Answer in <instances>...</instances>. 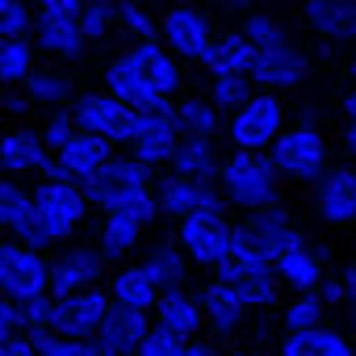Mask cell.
I'll list each match as a JSON object with an SVG mask.
<instances>
[{
    "instance_id": "obj_25",
    "label": "cell",
    "mask_w": 356,
    "mask_h": 356,
    "mask_svg": "<svg viewBox=\"0 0 356 356\" xmlns=\"http://www.w3.org/2000/svg\"><path fill=\"white\" fill-rule=\"evenodd\" d=\"M252 63H256L252 38L243 30H218L197 67H206L210 76H252Z\"/></svg>"
},
{
    "instance_id": "obj_60",
    "label": "cell",
    "mask_w": 356,
    "mask_h": 356,
    "mask_svg": "<svg viewBox=\"0 0 356 356\" xmlns=\"http://www.w3.org/2000/svg\"><path fill=\"white\" fill-rule=\"evenodd\" d=\"M222 356H248V352H222Z\"/></svg>"
},
{
    "instance_id": "obj_57",
    "label": "cell",
    "mask_w": 356,
    "mask_h": 356,
    "mask_svg": "<svg viewBox=\"0 0 356 356\" xmlns=\"http://www.w3.org/2000/svg\"><path fill=\"white\" fill-rule=\"evenodd\" d=\"M343 147H348V155L356 159V126H352V122L343 126Z\"/></svg>"
},
{
    "instance_id": "obj_45",
    "label": "cell",
    "mask_w": 356,
    "mask_h": 356,
    "mask_svg": "<svg viewBox=\"0 0 356 356\" xmlns=\"http://www.w3.org/2000/svg\"><path fill=\"white\" fill-rule=\"evenodd\" d=\"M38 130H42L47 147H51V151H59V147H63L80 126H76V118H72V105H59V109H47V122H42Z\"/></svg>"
},
{
    "instance_id": "obj_62",
    "label": "cell",
    "mask_w": 356,
    "mask_h": 356,
    "mask_svg": "<svg viewBox=\"0 0 356 356\" xmlns=\"http://www.w3.org/2000/svg\"><path fill=\"white\" fill-rule=\"evenodd\" d=\"M0 293H5V285H0Z\"/></svg>"
},
{
    "instance_id": "obj_59",
    "label": "cell",
    "mask_w": 356,
    "mask_h": 356,
    "mask_svg": "<svg viewBox=\"0 0 356 356\" xmlns=\"http://www.w3.org/2000/svg\"><path fill=\"white\" fill-rule=\"evenodd\" d=\"M168 5H197V0H168Z\"/></svg>"
},
{
    "instance_id": "obj_61",
    "label": "cell",
    "mask_w": 356,
    "mask_h": 356,
    "mask_svg": "<svg viewBox=\"0 0 356 356\" xmlns=\"http://www.w3.org/2000/svg\"><path fill=\"white\" fill-rule=\"evenodd\" d=\"M214 5H231V0H214Z\"/></svg>"
},
{
    "instance_id": "obj_19",
    "label": "cell",
    "mask_w": 356,
    "mask_h": 356,
    "mask_svg": "<svg viewBox=\"0 0 356 356\" xmlns=\"http://www.w3.org/2000/svg\"><path fill=\"white\" fill-rule=\"evenodd\" d=\"M101 277H105V256H101V248H67V252H59L55 260H51V281H47V289L55 293V298H63V293H76V289H88V285H101Z\"/></svg>"
},
{
    "instance_id": "obj_54",
    "label": "cell",
    "mask_w": 356,
    "mask_h": 356,
    "mask_svg": "<svg viewBox=\"0 0 356 356\" xmlns=\"http://www.w3.org/2000/svg\"><path fill=\"white\" fill-rule=\"evenodd\" d=\"M343 118H348V122L356 126V80H352V88L343 92Z\"/></svg>"
},
{
    "instance_id": "obj_31",
    "label": "cell",
    "mask_w": 356,
    "mask_h": 356,
    "mask_svg": "<svg viewBox=\"0 0 356 356\" xmlns=\"http://www.w3.org/2000/svg\"><path fill=\"white\" fill-rule=\"evenodd\" d=\"M356 348L348 343L343 331L335 327H306V331H289L281 339V356H352Z\"/></svg>"
},
{
    "instance_id": "obj_37",
    "label": "cell",
    "mask_w": 356,
    "mask_h": 356,
    "mask_svg": "<svg viewBox=\"0 0 356 356\" xmlns=\"http://www.w3.org/2000/svg\"><path fill=\"white\" fill-rule=\"evenodd\" d=\"M113 17H118V34H126L130 42L159 34V17L143 5V0H113Z\"/></svg>"
},
{
    "instance_id": "obj_1",
    "label": "cell",
    "mask_w": 356,
    "mask_h": 356,
    "mask_svg": "<svg viewBox=\"0 0 356 356\" xmlns=\"http://www.w3.org/2000/svg\"><path fill=\"white\" fill-rule=\"evenodd\" d=\"M88 210H92V202L76 181H67V176H42V181L30 189V214L17 222L13 235L22 243H30V248L47 252V248L72 239L84 227Z\"/></svg>"
},
{
    "instance_id": "obj_30",
    "label": "cell",
    "mask_w": 356,
    "mask_h": 356,
    "mask_svg": "<svg viewBox=\"0 0 356 356\" xmlns=\"http://www.w3.org/2000/svg\"><path fill=\"white\" fill-rule=\"evenodd\" d=\"M273 268H277V281H281V285H289L293 293H306V289H318V281L327 277V264H323V252H314L310 243H302V248H293V252H285L281 260H273Z\"/></svg>"
},
{
    "instance_id": "obj_14",
    "label": "cell",
    "mask_w": 356,
    "mask_h": 356,
    "mask_svg": "<svg viewBox=\"0 0 356 356\" xmlns=\"http://www.w3.org/2000/svg\"><path fill=\"white\" fill-rule=\"evenodd\" d=\"M314 210L327 227H352L356 222V163H331L314 181Z\"/></svg>"
},
{
    "instance_id": "obj_56",
    "label": "cell",
    "mask_w": 356,
    "mask_h": 356,
    "mask_svg": "<svg viewBox=\"0 0 356 356\" xmlns=\"http://www.w3.org/2000/svg\"><path fill=\"white\" fill-rule=\"evenodd\" d=\"M227 9L243 17V13H252V9H260V0H231V5H227Z\"/></svg>"
},
{
    "instance_id": "obj_4",
    "label": "cell",
    "mask_w": 356,
    "mask_h": 356,
    "mask_svg": "<svg viewBox=\"0 0 356 356\" xmlns=\"http://www.w3.org/2000/svg\"><path fill=\"white\" fill-rule=\"evenodd\" d=\"M285 130V101L281 92L256 88L239 109L227 113V138L235 151H268Z\"/></svg>"
},
{
    "instance_id": "obj_28",
    "label": "cell",
    "mask_w": 356,
    "mask_h": 356,
    "mask_svg": "<svg viewBox=\"0 0 356 356\" xmlns=\"http://www.w3.org/2000/svg\"><path fill=\"white\" fill-rule=\"evenodd\" d=\"M168 168L181 172V176H197V181H218V172H222L218 143L210 134H181V143H176Z\"/></svg>"
},
{
    "instance_id": "obj_10",
    "label": "cell",
    "mask_w": 356,
    "mask_h": 356,
    "mask_svg": "<svg viewBox=\"0 0 356 356\" xmlns=\"http://www.w3.org/2000/svg\"><path fill=\"white\" fill-rule=\"evenodd\" d=\"M310 80V55L289 38L285 47H273V51H256V63H252V84L256 88H268V92H293Z\"/></svg>"
},
{
    "instance_id": "obj_53",
    "label": "cell",
    "mask_w": 356,
    "mask_h": 356,
    "mask_svg": "<svg viewBox=\"0 0 356 356\" xmlns=\"http://www.w3.org/2000/svg\"><path fill=\"white\" fill-rule=\"evenodd\" d=\"M181 356H214V348H210L206 339H185V348H181Z\"/></svg>"
},
{
    "instance_id": "obj_40",
    "label": "cell",
    "mask_w": 356,
    "mask_h": 356,
    "mask_svg": "<svg viewBox=\"0 0 356 356\" xmlns=\"http://www.w3.org/2000/svg\"><path fill=\"white\" fill-rule=\"evenodd\" d=\"M327 314V302L318 289H306L298 293L293 302H285V331H306V327H318Z\"/></svg>"
},
{
    "instance_id": "obj_20",
    "label": "cell",
    "mask_w": 356,
    "mask_h": 356,
    "mask_svg": "<svg viewBox=\"0 0 356 356\" xmlns=\"http://www.w3.org/2000/svg\"><path fill=\"white\" fill-rule=\"evenodd\" d=\"M155 327L172 331V335H181V339H197L202 327H206V306H202V293H189L185 285H176V289H163L155 310H151Z\"/></svg>"
},
{
    "instance_id": "obj_64",
    "label": "cell",
    "mask_w": 356,
    "mask_h": 356,
    "mask_svg": "<svg viewBox=\"0 0 356 356\" xmlns=\"http://www.w3.org/2000/svg\"><path fill=\"white\" fill-rule=\"evenodd\" d=\"M352 356H356V352H352Z\"/></svg>"
},
{
    "instance_id": "obj_58",
    "label": "cell",
    "mask_w": 356,
    "mask_h": 356,
    "mask_svg": "<svg viewBox=\"0 0 356 356\" xmlns=\"http://www.w3.org/2000/svg\"><path fill=\"white\" fill-rule=\"evenodd\" d=\"M348 76H352V80H356V55H352V59H348Z\"/></svg>"
},
{
    "instance_id": "obj_5",
    "label": "cell",
    "mask_w": 356,
    "mask_h": 356,
    "mask_svg": "<svg viewBox=\"0 0 356 356\" xmlns=\"http://www.w3.org/2000/svg\"><path fill=\"white\" fill-rule=\"evenodd\" d=\"M72 118L80 130L109 138L113 147H130L134 130H138V109L126 105L122 97H113L109 88H92V92H76L72 101Z\"/></svg>"
},
{
    "instance_id": "obj_41",
    "label": "cell",
    "mask_w": 356,
    "mask_h": 356,
    "mask_svg": "<svg viewBox=\"0 0 356 356\" xmlns=\"http://www.w3.org/2000/svg\"><path fill=\"white\" fill-rule=\"evenodd\" d=\"M38 9L34 0H0V38H26L34 34Z\"/></svg>"
},
{
    "instance_id": "obj_32",
    "label": "cell",
    "mask_w": 356,
    "mask_h": 356,
    "mask_svg": "<svg viewBox=\"0 0 356 356\" xmlns=\"http://www.w3.org/2000/svg\"><path fill=\"white\" fill-rule=\"evenodd\" d=\"M159 285H155V277L143 268V264H122V268H113V277H109V298L113 302H126V306H138V310H155V302H159Z\"/></svg>"
},
{
    "instance_id": "obj_51",
    "label": "cell",
    "mask_w": 356,
    "mask_h": 356,
    "mask_svg": "<svg viewBox=\"0 0 356 356\" xmlns=\"http://www.w3.org/2000/svg\"><path fill=\"white\" fill-rule=\"evenodd\" d=\"M318 293H323L327 306H343V281L339 277H323L318 281Z\"/></svg>"
},
{
    "instance_id": "obj_23",
    "label": "cell",
    "mask_w": 356,
    "mask_h": 356,
    "mask_svg": "<svg viewBox=\"0 0 356 356\" xmlns=\"http://www.w3.org/2000/svg\"><path fill=\"white\" fill-rule=\"evenodd\" d=\"M155 327L151 310H138V306H126V302H113L109 298V310L101 318V331L97 339H105L118 356H134V348L143 343V335Z\"/></svg>"
},
{
    "instance_id": "obj_35",
    "label": "cell",
    "mask_w": 356,
    "mask_h": 356,
    "mask_svg": "<svg viewBox=\"0 0 356 356\" xmlns=\"http://www.w3.org/2000/svg\"><path fill=\"white\" fill-rule=\"evenodd\" d=\"M189 256H185V248L181 243H155L151 252H147V260H143V268L155 277V285L159 289H176V285H185L189 281Z\"/></svg>"
},
{
    "instance_id": "obj_43",
    "label": "cell",
    "mask_w": 356,
    "mask_h": 356,
    "mask_svg": "<svg viewBox=\"0 0 356 356\" xmlns=\"http://www.w3.org/2000/svg\"><path fill=\"white\" fill-rule=\"evenodd\" d=\"M252 92H256L252 76H210V97H214V105H218L222 113L239 109Z\"/></svg>"
},
{
    "instance_id": "obj_46",
    "label": "cell",
    "mask_w": 356,
    "mask_h": 356,
    "mask_svg": "<svg viewBox=\"0 0 356 356\" xmlns=\"http://www.w3.org/2000/svg\"><path fill=\"white\" fill-rule=\"evenodd\" d=\"M88 339H92V335H88ZM88 339L59 335V331H38V335H34L38 356H88Z\"/></svg>"
},
{
    "instance_id": "obj_55",
    "label": "cell",
    "mask_w": 356,
    "mask_h": 356,
    "mask_svg": "<svg viewBox=\"0 0 356 356\" xmlns=\"http://www.w3.org/2000/svg\"><path fill=\"white\" fill-rule=\"evenodd\" d=\"M88 356H118V352H113L105 339H97V335H92V339H88Z\"/></svg>"
},
{
    "instance_id": "obj_11",
    "label": "cell",
    "mask_w": 356,
    "mask_h": 356,
    "mask_svg": "<svg viewBox=\"0 0 356 356\" xmlns=\"http://www.w3.org/2000/svg\"><path fill=\"white\" fill-rule=\"evenodd\" d=\"M113 155H118V147H113L109 138L88 134V130H76V134L55 151V168H51L47 176H67V181L84 185V181H92V176H97Z\"/></svg>"
},
{
    "instance_id": "obj_9",
    "label": "cell",
    "mask_w": 356,
    "mask_h": 356,
    "mask_svg": "<svg viewBox=\"0 0 356 356\" xmlns=\"http://www.w3.org/2000/svg\"><path fill=\"white\" fill-rule=\"evenodd\" d=\"M155 197H159V214H168L176 222L185 214H197V210H227L218 181H197V176H181L172 168L155 181Z\"/></svg>"
},
{
    "instance_id": "obj_33",
    "label": "cell",
    "mask_w": 356,
    "mask_h": 356,
    "mask_svg": "<svg viewBox=\"0 0 356 356\" xmlns=\"http://www.w3.org/2000/svg\"><path fill=\"white\" fill-rule=\"evenodd\" d=\"M172 118H176V126H181V134H218V126H222V109L214 105V97L206 92H181L172 101Z\"/></svg>"
},
{
    "instance_id": "obj_26",
    "label": "cell",
    "mask_w": 356,
    "mask_h": 356,
    "mask_svg": "<svg viewBox=\"0 0 356 356\" xmlns=\"http://www.w3.org/2000/svg\"><path fill=\"white\" fill-rule=\"evenodd\" d=\"M202 306H206V327H214L218 335H227V331H235L243 318H248V298L239 293V285L235 281H227V277H210L206 285H202Z\"/></svg>"
},
{
    "instance_id": "obj_8",
    "label": "cell",
    "mask_w": 356,
    "mask_h": 356,
    "mask_svg": "<svg viewBox=\"0 0 356 356\" xmlns=\"http://www.w3.org/2000/svg\"><path fill=\"white\" fill-rule=\"evenodd\" d=\"M159 38L176 59L202 63V55L214 42V22L202 5H168V13L159 17Z\"/></svg>"
},
{
    "instance_id": "obj_7",
    "label": "cell",
    "mask_w": 356,
    "mask_h": 356,
    "mask_svg": "<svg viewBox=\"0 0 356 356\" xmlns=\"http://www.w3.org/2000/svg\"><path fill=\"white\" fill-rule=\"evenodd\" d=\"M47 281H51V260L38 248H30L22 239L0 243V285H5V298L30 302L38 293H51Z\"/></svg>"
},
{
    "instance_id": "obj_52",
    "label": "cell",
    "mask_w": 356,
    "mask_h": 356,
    "mask_svg": "<svg viewBox=\"0 0 356 356\" xmlns=\"http://www.w3.org/2000/svg\"><path fill=\"white\" fill-rule=\"evenodd\" d=\"M339 281H343V306H348V310H356V268H343V273H339Z\"/></svg>"
},
{
    "instance_id": "obj_24",
    "label": "cell",
    "mask_w": 356,
    "mask_h": 356,
    "mask_svg": "<svg viewBox=\"0 0 356 356\" xmlns=\"http://www.w3.org/2000/svg\"><path fill=\"white\" fill-rule=\"evenodd\" d=\"M268 273H277L273 268V256L264 252V243L252 235V227L243 222V227H235V239H231V252H227V260L214 268V277H227V281H252V277H268Z\"/></svg>"
},
{
    "instance_id": "obj_3",
    "label": "cell",
    "mask_w": 356,
    "mask_h": 356,
    "mask_svg": "<svg viewBox=\"0 0 356 356\" xmlns=\"http://www.w3.org/2000/svg\"><path fill=\"white\" fill-rule=\"evenodd\" d=\"M277 172L285 181H298V185H314L318 176L331 168V143L318 126L310 122H298V126H285L277 134V143L268 147Z\"/></svg>"
},
{
    "instance_id": "obj_2",
    "label": "cell",
    "mask_w": 356,
    "mask_h": 356,
    "mask_svg": "<svg viewBox=\"0 0 356 356\" xmlns=\"http://www.w3.org/2000/svg\"><path fill=\"white\" fill-rule=\"evenodd\" d=\"M218 189H222L227 206L256 214V210H268L281 202V172L268 151H231L218 172Z\"/></svg>"
},
{
    "instance_id": "obj_36",
    "label": "cell",
    "mask_w": 356,
    "mask_h": 356,
    "mask_svg": "<svg viewBox=\"0 0 356 356\" xmlns=\"http://www.w3.org/2000/svg\"><path fill=\"white\" fill-rule=\"evenodd\" d=\"M38 67V47L34 34L26 38H0V84H26V76Z\"/></svg>"
},
{
    "instance_id": "obj_48",
    "label": "cell",
    "mask_w": 356,
    "mask_h": 356,
    "mask_svg": "<svg viewBox=\"0 0 356 356\" xmlns=\"http://www.w3.org/2000/svg\"><path fill=\"white\" fill-rule=\"evenodd\" d=\"M0 356H38V343L30 331H13L0 339Z\"/></svg>"
},
{
    "instance_id": "obj_44",
    "label": "cell",
    "mask_w": 356,
    "mask_h": 356,
    "mask_svg": "<svg viewBox=\"0 0 356 356\" xmlns=\"http://www.w3.org/2000/svg\"><path fill=\"white\" fill-rule=\"evenodd\" d=\"M17 327L30 335L55 331V293H38L30 302H17Z\"/></svg>"
},
{
    "instance_id": "obj_22",
    "label": "cell",
    "mask_w": 356,
    "mask_h": 356,
    "mask_svg": "<svg viewBox=\"0 0 356 356\" xmlns=\"http://www.w3.org/2000/svg\"><path fill=\"white\" fill-rule=\"evenodd\" d=\"M302 17L310 34H318L331 47L356 42V0H302Z\"/></svg>"
},
{
    "instance_id": "obj_50",
    "label": "cell",
    "mask_w": 356,
    "mask_h": 356,
    "mask_svg": "<svg viewBox=\"0 0 356 356\" xmlns=\"http://www.w3.org/2000/svg\"><path fill=\"white\" fill-rule=\"evenodd\" d=\"M13 331H22V327H17V302L0 293V339L13 335Z\"/></svg>"
},
{
    "instance_id": "obj_49",
    "label": "cell",
    "mask_w": 356,
    "mask_h": 356,
    "mask_svg": "<svg viewBox=\"0 0 356 356\" xmlns=\"http://www.w3.org/2000/svg\"><path fill=\"white\" fill-rule=\"evenodd\" d=\"M34 9L42 17H80L84 13V0H34Z\"/></svg>"
},
{
    "instance_id": "obj_27",
    "label": "cell",
    "mask_w": 356,
    "mask_h": 356,
    "mask_svg": "<svg viewBox=\"0 0 356 356\" xmlns=\"http://www.w3.org/2000/svg\"><path fill=\"white\" fill-rule=\"evenodd\" d=\"M248 227H252V235L264 243V252H268L273 260H281L285 252H293V248H302V243H306L302 227L289 218V210H285L281 202H277V206H268V210L248 214Z\"/></svg>"
},
{
    "instance_id": "obj_38",
    "label": "cell",
    "mask_w": 356,
    "mask_h": 356,
    "mask_svg": "<svg viewBox=\"0 0 356 356\" xmlns=\"http://www.w3.org/2000/svg\"><path fill=\"white\" fill-rule=\"evenodd\" d=\"M239 30L252 38L256 51H273V47H285V42H289V30H285L273 13H264V9L243 13V17H239Z\"/></svg>"
},
{
    "instance_id": "obj_29",
    "label": "cell",
    "mask_w": 356,
    "mask_h": 356,
    "mask_svg": "<svg viewBox=\"0 0 356 356\" xmlns=\"http://www.w3.org/2000/svg\"><path fill=\"white\" fill-rule=\"evenodd\" d=\"M143 239V222L130 218L126 210H101V227H97V248L105 260H126Z\"/></svg>"
},
{
    "instance_id": "obj_34",
    "label": "cell",
    "mask_w": 356,
    "mask_h": 356,
    "mask_svg": "<svg viewBox=\"0 0 356 356\" xmlns=\"http://www.w3.org/2000/svg\"><path fill=\"white\" fill-rule=\"evenodd\" d=\"M22 92L30 97V105H42V109H59V105H72L76 101V84L59 67H34L26 76Z\"/></svg>"
},
{
    "instance_id": "obj_6",
    "label": "cell",
    "mask_w": 356,
    "mask_h": 356,
    "mask_svg": "<svg viewBox=\"0 0 356 356\" xmlns=\"http://www.w3.org/2000/svg\"><path fill=\"white\" fill-rule=\"evenodd\" d=\"M231 239H235V222L227 218V210H197V214H185L181 227H176V243L185 248V256L210 273L227 260Z\"/></svg>"
},
{
    "instance_id": "obj_18",
    "label": "cell",
    "mask_w": 356,
    "mask_h": 356,
    "mask_svg": "<svg viewBox=\"0 0 356 356\" xmlns=\"http://www.w3.org/2000/svg\"><path fill=\"white\" fill-rule=\"evenodd\" d=\"M176 143H181V126H176V118H172V109L168 113H138V130H134V138H130V155L134 159H143L147 168H168L172 163V151H176Z\"/></svg>"
},
{
    "instance_id": "obj_47",
    "label": "cell",
    "mask_w": 356,
    "mask_h": 356,
    "mask_svg": "<svg viewBox=\"0 0 356 356\" xmlns=\"http://www.w3.org/2000/svg\"><path fill=\"white\" fill-rule=\"evenodd\" d=\"M181 348H185L181 335H172V331H163V327H151V331L143 335V343L134 348V356H181Z\"/></svg>"
},
{
    "instance_id": "obj_15",
    "label": "cell",
    "mask_w": 356,
    "mask_h": 356,
    "mask_svg": "<svg viewBox=\"0 0 356 356\" xmlns=\"http://www.w3.org/2000/svg\"><path fill=\"white\" fill-rule=\"evenodd\" d=\"M105 310H109V289H101V285L63 293V298H55V331H59V335L88 339V335L101 331Z\"/></svg>"
},
{
    "instance_id": "obj_63",
    "label": "cell",
    "mask_w": 356,
    "mask_h": 356,
    "mask_svg": "<svg viewBox=\"0 0 356 356\" xmlns=\"http://www.w3.org/2000/svg\"><path fill=\"white\" fill-rule=\"evenodd\" d=\"M352 163H356V159H352Z\"/></svg>"
},
{
    "instance_id": "obj_17",
    "label": "cell",
    "mask_w": 356,
    "mask_h": 356,
    "mask_svg": "<svg viewBox=\"0 0 356 356\" xmlns=\"http://www.w3.org/2000/svg\"><path fill=\"white\" fill-rule=\"evenodd\" d=\"M55 168V151L47 147L42 130H5L0 134V172H9V176H47Z\"/></svg>"
},
{
    "instance_id": "obj_42",
    "label": "cell",
    "mask_w": 356,
    "mask_h": 356,
    "mask_svg": "<svg viewBox=\"0 0 356 356\" xmlns=\"http://www.w3.org/2000/svg\"><path fill=\"white\" fill-rule=\"evenodd\" d=\"M80 30H84V38H88V42H105V38L118 30V17H113V0H84Z\"/></svg>"
},
{
    "instance_id": "obj_13",
    "label": "cell",
    "mask_w": 356,
    "mask_h": 356,
    "mask_svg": "<svg viewBox=\"0 0 356 356\" xmlns=\"http://www.w3.org/2000/svg\"><path fill=\"white\" fill-rule=\"evenodd\" d=\"M138 185H155V168H147L143 159H134L130 151L126 155H113L92 181H84L80 189L88 193V202L97 206V210H109L126 189H138Z\"/></svg>"
},
{
    "instance_id": "obj_21",
    "label": "cell",
    "mask_w": 356,
    "mask_h": 356,
    "mask_svg": "<svg viewBox=\"0 0 356 356\" xmlns=\"http://www.w3.org/2000/svg\"><path fill=\"white\" fill-rule=\"evenodd\" d=\"M34 47H38V55H47L55 63H80L92 42L80 30V17H42L38 13V22H34Z\"/></svg>"
},
{
    "instance_id": "obj_39",
    "label": "cell",
    "mask_w": 356,
    "mask_h": 356,
    "mask_svg": "<svg viewBox=\"0 0 356 356\" xmlns=\"http://www.w3.org/2000/svg\"><path fill=\"white\" fill-rule=\"evenodd\" d=\"M30 214V189L22 176H0V231H17V222Z\"/></svg>"
},
{
    "instance_id": "obj_16",
    "label": "cell",
    "mask_w": 356,
    "mask_h": 356,
    "mask_svg": "<svg viewBox=\"0 0 356 356\" xmlns=\"http://www.w3.org/2000/svg\"><path fill=\"white\" fill-rule=\"evenodd\" d=\"M126 59H130L163 97H181V92H185V59H176V55L163 47L159 34L130 42V47H126Z\"/></svg>"
},
{
    "instance_id": "obj_12",
    "label": "cell",
    "mask_w": 356,
    "mask_h": 356,
    "mask_svg": "<svg viewBox=\"0 0 356 356\" xmlns=\"http://www.w3.org/2000/svg\"><path fill=\"white\" fill-rule=\"evenodd\" d=\"M101 84L113 92V97H122L126 105H134L138 113H168L172 109V101L176 97H163L130 59H126V51L122 55H113L109 63H105V72H101Z\"/></svg>"
}]
</instances>
